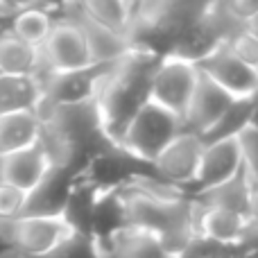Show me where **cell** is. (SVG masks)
<instances>
[{"label": "cell", "instance_id": "obj_8", "mask_svg": "<svg viewBox=\"0 0 258 258\" xmlns=\"http://www.w3.org/2000/svg\"><path fill=\"white\" fill-rule=\"evenodd\" d=\"M197 68L202 75H206L211 82H215L220 89H224L236 100L251 98L258 91V73L245 66L227 43L213 50Z\"/></svg>", "mask_w": 258, "mask_h": 258}, {"label": "cell", "instance_id": "obj_26", "mask_svg": "<svg viewBox=\"0 0 258 258\" xmlns=\"http://www.w3.org/2000/svg\"><path fill=\"white\" fill-rule=\"evenodd\" d=\"M240 154H242V165H245V172L249 174V179L254 183H258V132L256 129H247L240 138Z\"/></svg>", "mask_w": 258, "mask_h": 258}, {"label": "cell", "instance_id": "obj_18", "mask_svg": "<svg viewBox=\"0 0 258 258\" xmlns=\"http://www.w3.org/2000/svg\"><path fill=\"white\" fill-rule=\"evenodd\" d=\"M251 195H254V181L249 179V174L245 172V168L236 174L233 179H229L222 186H215L211 190L197 192L190 200L200 206H213V209H224L233 211V213L242 215L249 220L251 213Z\"/></svg>", "mask_w": 258, "mask_h": 258}, {"label": "cell", "instance_id": "obj_10", "mask_svg": "<svg viewBox=\"0 0 258 258\" xmlns=\"http://www.w3.org/2000/svg\"><path fill=\"white\" fill-rule=\"evenodd\" d=\"M192 220H195V240H206L213 245H240L249 233L247 218L233 213V211L200 206L195 202H192Z\"/></svg>", "mask_w": 258, "mask_h": 258}, {"label": "cell", "instance_id": "obj_12", "mask_svg": "<svg viewBox=\"0 0 258 258\" xmlns=\"http://www.w3.org/2000/svg\"><path fill=\"white\" fill-rule=\"evenodd\" d=\"M233 95H229L224 89H220L215 82H211L206 75L200 73L195 93L188 102L186 116H183V129L195 134H206L215 122L220 120L224 111L233 104Z\"/></svg>", "mask_w": 258, "mask_h": 258}, {"label": "cell", "instance_id": "obj_16", "mask_svg": "<svg viewBox=\"0 0 258 258\" xmlns=\"http://www.w3.org/2000/svg\"><path fill=\"white\" fill-rule=\"evenodd\" d=\"M43 52L41 48L18 39L9 25H0V75L12 77H43Z\"/></svg>", "mask_w": 258, "mask_h": 258}, {"label": "cell", "instance_id": "obj_31", "mask_svg": "<svg viewBox=\"0 0 258 258\" xmlns=\"http://www.w3.org/2000/svg\"><path fill=\"white\" fill-rule=\"evenodd\" d=\"M179 258H200V256H195V254H190V251H186V254H181Z\"/></svg>", "mask_w": 258, "mask_h": 258}, {"label": "cell", "instance_id": "obj_28", "mask_svg": "<svg viewBox=\"0 0 258 258\" xmlns=\"http://www.w3.org/2000/svg\"><path fill=\"white\" fill-rule=\"evenodd\" d=\"M249 231L258 233V183H254V195H251V213H249Z\"/></svg>", "mask_w": 258, "mask_h": 258}, {"label": "cell", "instance_id": "obj_32", "mask_svg": "<svg viewBox=\"0 0 258 258\" xmlns=\"http://www.w3.org/2000/svg\"><path fill=\"white\" fill-rule=\"evenodd\" d=\"M168 258H174V256H168Z\"/></svg>", "mask_w": 258, "mask_h": 258}, {"label": "cell", "instance_id": "obj_3", "mask_svg": "<svg viewBox=\"0 0 258 258\" xmlns=\"http://www.w3.org/2000/svg\"><path fill=\"white\" fill-rule=\"evenodd\" d=\"M71 233L63 218L0 220V247L21 258H48Z\"/></svg>", "mask_w": 258, "mask_h": 258}, {"label": "cell", "instance_id": "obj_6", "mask_svg": "<svg viewBox=\"0 0 258 258\" xmlns=\"http://www.w3.org/2000/svg\"><path fill=\"white\" fill-rule=\"evenodd\" d=\"M202 152H204V141L200 134L183 129L168 147L159 154L154 161V174L168 186H174L179 190L190 195L195 186L197 172L202 163Z\"/></svg>", "mask_w": 258, "mask_h": 258}, {"label": "cell", "instance_id": "obj_24", "mask_svg": "<svg viewBox=\"0 0 258 258\" xmlns=\"http://www.w3.org/2000/svg\"><path fill=\"white\" fill-rule=\"evenodd\" d=\"M80 9L93 23L116 32V34L127 36L129 25H132V3H125V0H86V3H80Z\"/></svg>", "mask_w": 258, "mask_h": 258}, {"label": "cell", "instance_id": "obj_15", "mask_svg": "<svg viewBox=\"0 0 258 258\" xmlns=\"http://www.w3.org/2000/svg\"><path fill=\"white\" fill-rule=\"evenodd\" d=\"M100 258H168L156 233L141 227H125L107 240H95Z\"/></svg>", "mask_w": 258, "mask_h": 258}, {"label": "cell", "instance_id": "obj_20", "mask_svg": "<svg viewBox=\"0 0 258 258\" xmlns=\"http://www.w3.org/2000/svg\"><path fill=\"white\" fill-rule=\"evenodd\" d=\"M43 100L39 77L0 75V116L14 111H36Z\"/></svg>", "mask_w": 258, "mask_h": 258}, {"label": "cell", "instance_id": "obj_17", "mask_svg": "<svg viewBox=\"0 0 258 258\" xmlns=\"http://www.w3.org/2000/svg\"><path fill=\"white\" fill-rule=\"evenodd\" d=\"M59 18H61V5L23 3V7L9 23V30L25 43L34 45V48H43Z\"/></svg>", "mask_w": 258, "mask_h": 258}, {"label": "cell", "instance_id": "obj_29", "mask_svg": "<svg viewBox=\"0 0 258 258\" xmlns=\"http://www.w3.org/2000/svg\"><path fill=\"white\" fill-rule=\"evenodd\" d=\"M245 32L258 41V12H254L249 18H245Z\"/></svg>", "mask_w": 258, "mask_h": 258}, {"label": "cell", "instance_id": "obj_11", "mask_svg": "<svg viewBox=\"0 0 258 258\" xmlns=\"http://www.w3.org/2000/svg\"><path fill=\"white\" fill-rule=\"evenodd\" d=\"M75 181L77 174L73 170L52 165L50 172L43 177V181L32 192H27V204L23 215H30V218H61L68 197L75 188Z\"/></svg>", "mask_w": 258, "mask_h": 258}, {"label": "cell", "instance_id": "obj_7", "mask_svg": "<svg viewBox=\"0 0 258 258\" xmlns=\"http://www.w3.org/2000/svg\"><path fill=\"white\" fill-rule=\"evenodd\" d=\"M41 52H43V66H45L43 77L52 75V73H73L93 66L89 43H86L82 27L73 18L63 16V14L57 21L54 30L50 32Z\"/></svg>", "mask_w": 258, "mask_h": 258}, {"label": "cell", "instance_id": "obj_21", "mask_svg": "<svg viewBox=\"0 0 258 258\" xmlns=\"http://www.w3.org/2000/svg\"><path fill=\"white\" fill-rule=\"evenodd\" d=\"M125 227H129V218L122 192H100L93 211V240H107Z\"/></svg>", "mask_w": 258, "mask_h": 258}, {"label": "cell", "instance_id": "obj_19", "mask_svg": "<svg viewBox=\"0 0 258 258\" xmlns=\"http://www.w3.org/2000/svg\"><path fill=\"white\" fill-rule=\"evenodd\" d=\"M43 122L36 111H14L0 116V159L41 141Z\"/></svg>", "mask_w": 258, "mask_h": 258}, {"label": "cell", "instance_id": "obj_14", "mask_svg": "<svg viewBox=\"0 0 258 258\" xmlns=\"http://www.w3.org/2000/svg\"><path fill=\"white\" fill-rule=\"evenodd\" d=\"M50 168L52 163H50L48 154L41 147V143H36L32 147H25V150L0 159V181L21 188L23 192H32L43 181Z\"/></svg>", "mask_w": 258, "mask_h": 258}, {"label": "cell", "instance_id": "obj_4", "mask_svg": "<svg viewBox=\"0 0 258 258\" xmlns=\"http://www.w3.org/2000/svg\"><path fill=\"white\" fill-rule=\"evenodd\" d=\"M116 63H93V66L82 68V71L52 73V75L41 77V84H43L41 104H45V107H77V104L95 102L104 80L109 77Z\"/></svg>", "mask_w": 258, "mask_h": 258}, {"label": "cell", "instance_id": "obj_27", "mask_svg": "<svg viewBox=\"0 0 258 258\" xmlns=\"http://www.w3.org/2000/svg\"><path fill=\"white\" fill-rule=\"evenodd\" d=\"M227 45L233 50V54H236L245 66H249L251 71L258 73V41L254 36H249L247 32H240V34Z\"/></svg>", "mask_w": 258, "mask_h": 258}, {"label": "cell", "instance_id": "obj_30", "mask_svg": "<svg viewBox=\"0 0 258 258\" xmlns=\"http://www.w3.org/2000/svg\"><path fill=\"white\" fill-rule=\"evenodd\" d=\"M249 127L258 132V91L251 95V125Z\"/></svg>", "mask_w": 258, "mask_h": 258}, {"label": "cell", "instance_id": "obj_22", "mask_svg": "<svg viewBox=\"0 0 258 258\" xmlns=\"http://www.w3.org/2000/svg\"><path fill=\"white\" fill-rule=\"evenodd\" d=\"M95 202H98V192H95L84 179L77 177L75 188H73L71 197H68V202H66V209H63V213H61L63 222L68 224V229H71L73 233L93 238Z\"/></svg>", "mask_w": 258, "mask_h": 258}, {"label": "cell", "instance_id": "obj_13", "mask_svg": "<svg viewBox=\"0 0 258 258\" xmlns=\"http://www.w3.org/2000/svg\"><path fill=\"white\" fill-rule=\"evenodd\" d=\"M61 14L73 18V21L82 27V32H84V36H86V43H89V52H91L93 63H116L132 52V45H129L127 36L116 34V32L107 30V27L93 23L91 18H86L80 9V3L61 5Z\"/></svg>", "mask_w": 258, "mask_h": 258}, {"label": "cell", "instance_id": "obj_23", "mask_svg": "<svg viewBox=\"0 0 258 258\" xmlns=\"http://www.w3.org/2000/svg\"><path fill=\"white\" fill-rule=\"evenodd\" d=\"M251 125V98H238L233 104L220 116V120L206 134H202L204 143L220 141H238Z\"/></svg>", "mask_w": 258, "mask_h": 258}, {"label": "cell", "instance_id": "obj_5", "mask_svg": "<svg viewBox=\"0 0 258 258\" xmlns=\"http://www.w3.org/2000/svg\"><path fill=\"white\" fill-rule=\"evenodd\" d=\"M197 80H200V68L195 63L177 57H163L152 75L150 100L183 120Z\"/></svg>", "mask_w": 258, "mask_h": 258}, {"label": "cell", "instance_id": "obj_25", "mask_svg": "<svg viewBox=\"0 0 258 258\" xmlns=\"http://www.w3.org/2000/svg\"><path fill=\"white\" fill-rule=\"evenodd\" d=\"M27 192L0 181V220H18L25 213Z\"/></svg>", "mask_w": 258, "mask_h": 258}, {"label": "cell", "instance_id": "obj_2", "mask_svg": "<svg viewBox=\"0 0 258 258\" xmlns=\"http://www.w3.org/2000/svg\"><path fill=\"white\" fill-rule=\"evenodd\" d=\"M183 132V120L156 102H147L129 122L120 145L127 154L154 168L159 154Z\"/></svg>", "mask_w": 258, "mask_h": 258}, {"label": "cell", "instance_id": "obj_1", "mask_svg": "<svg viewBox=\"0 0 258 258\" xmlns=\"http://www.w3.org/2000/svg\"><path fill=\"white\" fill-rule=\"evenodd\" d=\"M161 57L132 50L125 59H120L113 66V71L104 80L95 98V107L111 145H120L129 122L141 111L143 104L150 102L152 75Z\"/></svg>", "mask_w": 258, "mask_h": 258}, {"label": "cell", "instance_id": "obj_9", "mask_svg": "<svg viewBox=\"0 0 258 258\" xmlns=\"http://www.w3.org/2000/svg\"><path fill=\"white\" fill-rule=\"evenodd\" d=\"M242 168H245V165H242L240 143L238 141L204 143L200 172H197L190 197L197 195V192H204V190H211V188H215V186L227 183L229 179L236 177Z\"/></svg>", "mask_w": 258, "mask_h": 258}]
</instances>
